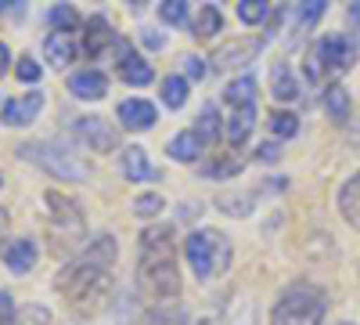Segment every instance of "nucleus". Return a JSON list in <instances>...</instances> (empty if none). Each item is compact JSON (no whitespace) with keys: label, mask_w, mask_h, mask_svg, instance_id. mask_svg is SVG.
<instances>
[{"label":"nucleus","mask_w":360,"mask_h":325,"mask_svg":"<svg viewBox=\"0 0 360 325\" xmlns=\"http://www.w3.org/2000/svg\"><path fill=\"white\" fill-rule=\"evenodd\" d=\"M238 18L242 25H263L270 18V0H238Z\"/></svg>","instance_id":"7c9ffc66"},{"label":"nucleus","mask_w":360,"mask_h":325,"mask_svg":"<svg viewBox=\"0 0 360 325\" xmlns=\"http://www.w3.org/2000/svg\"><path fill=\"white\" fill-rule=\"evenodd\" d=\"M303 76H307V83H321V80L328 76V66H324L317 44H314V47L307 51V58H303Z\"/></svg>","instance_id":"72a5a7b5"},{"label":"nucleus","mask_w":360,"mask_h":325,"mask_svg":"<svg viewBox=\"0 0 360 325\" xmlns=\"http://www.w3.org/2000/svg\"><path fill=\"white\" fill-rule=\"evenodd\" d=\"M72 137L83 141L90 152H112L119 145V134L108 120H101V116H79V120L72 123Z\"/></svg>","instance_id":"0eeeda50"},{"label":"nucleus","mask_w":360,"mask_h":325,"mask_svg":"<svg viewBox=\"0 0 360 325\" xmlns=\"http://www.w3.org/2000/svg\"><path fill=\"white\" fill-rule=\"evenodd\" d=\"M166 152H169L176 163H198V156H202V141H198L195 130H180V134L169 137Z\"/></svg>","instance_id":"6ab92c4d"},{"label":"nucleus","mask_w":360,"mask_h":325,"mask_svg":"<svg viewBox=\"0 0 360 325\" xmlns=\"http://www.w3.org/2000/svg\"><path fill=\"white\" fill-rule=\"evenodd\" d=\"M40 109H44V94L29 91L22 98H11V102L0 105V123H4V127H29L40 116Z\"/></svg>","instance_id":"9d476101"},{"label":"nucleus","mask_w":360,"mask_h":325,"mask_svg":"<svg viewBox=\"0 0 360 325\" xmlns=\"http://www.w3.org/2000/svg\"><path fill=\"white\" fill-rule=\"evenodd\" d=\"M11 4H15V0H0V11H8Z\"/></svg>","instance_id":"a18cd8bd"},{"label":"nucleus","mask_w":360,"mask_h":325,"mask_svg":"<svg viewBox=\"0 0 360 325\" xmlns=\"http://www.w3.org/2000/svg\"><path fill=\"white\" fill-rule=\"evenodd\" d=\"M339 214H342L349 224H360V170L339 188Z\"/></svg>","instance_id":"aec40b11"},{"label":"nucleus","mask_w":360,"mask_h":325,"mask_svg":"<svg viewBox=\"0 0 360 325\" xmlns=\"http://www.w3.org/2000/svg\"><path fill=\"white\" fill-rule=\"evenodd\" d=\"M259 159H278V145H274V141L263 145V149H259Z\"/></svg>","instance_id":"37998d69"},{"label":"nucleus","mask_w":360,"mask_h":325,"mask_svg":"<svg viewBox=\"0 0 360 325\" xmlns=\"http://www.w3.org/2000/svg\"><path fill=\"white\" fill-rule=\"evenodd\" d=\"M148 325H191V314L180 307V304L159 300L152 311H148Z\"/></svg>","instance_id":"a878e982"},{"label":"nucleus","mask_w":360,"mask_h":325,"mask_svg":"<svg viewBox=\"0 0 360 325\" xmlns=\"http://www.w3.org/2000/svg\"><path fill=\"white\" fill-rule=\"evenodd\" d=\"M224 102L242 109V105H252L256 102V80L252 76H234L227 87H224Z\"/></svg>","instance_id":"b1692460"},{"label":"nucleus","mask_w":360,"mask_h":325,"mask_svg":"<svg viewBox=\"0 0 360 325\" xmlns=\"http://www.w3.org/2000/svg\"><path fill=\"white\" fill-rule=\"evenodd\" d=\"M8 66H11V51L8 44H0V73H8Z\"/></svg>","instance_id":"79ce46f5"},{"label":"nucleus","mask_w":360,"mask_h":325,"mask_svg":"<svg viewBox=\"0 0 360 325\" xmlns=\"http://www.w3.org/2000/svg\"><path fill=\"white\" fill-rule=\"evenodd\" d=\"M159 18L166 25H188V18H191L188 0H162V4H159Z\"/></svg>","instance_id":"2f4dec72"},{"label":"nucleus","mask_w":360,"mask_h":325,"mask_svg":"<svg viewBox=\"0 0 360 325\" xmlns=\"http://www.w3.org/2000/svg\"><path fill=\"white\" fill-rule=\"evenodd\" d=\"M349 29H360V0H349Z\"/></svg>","instance_id":"a19ab883"},{"label":"nucleus","mask_w":360,"mask_h":325,"mask_svg":"<svg viewBox=\"0 0 360 325\" xmlns=\"http://www.w3.org/2000/svg\"><path fill=\"white\" fill-rule=\"evenodd\" d=\"M191 29H195V37H202V40L217 37L220 29H224V11H220V8H213V4H205V8H202V11L195 15Z\"/></svg>","instance_id":"bb28decb"},{"label":"nucleus","mask_w":360,"mask_h":325,"mask_svg":"<svg viewBox=\"0 0 360 325\" xmlns=\"http://www.w3.org/2000/svg\"><path fill=\"white\" fill-rule=\"evenodd\" d=\"M317 51H321L324 66H328V76H339V73H346V69L356 62V44H353V37H346V33H328V37H321V40H317Z\"/></svg>","instance_id":"6e6552de"},{"label":"nucleus","mask_w":360,"mask_h":325,"mask_svg":"<svg viewBox=\"0 0 360 325\" xmlns=\"http://www.w3.org/2000/svg\"><path fill=\"white\" fill-rule=\"evenodd\" d=\"M252 206H256V192H220L217 195V210L227 217H245L252 214Z\"/></svg>","instance_id":"4be33fe9"},{"label":"nucleus","mask_w":360,"mask_h":325,"mask_svg":"<svg viewBox=\"0 0 360 325\" xmlns=\"http://www.w3.org/2000/svg\"><path fill=\"white\" fill-rule=\"evenodd\" d=\"M242 159L238 156H224V159H209L202 166V177H209V181H224V177H234V173H242Z\"/></svg>","instance_id":"c756f323"},{"label":"nucleus","mask_w":360,"mask_h":325,"mask_svg":"<svg viewBox=\"0 0 360 325\" xmlns=\"http://www.w3.org/2000/svg\"><path fill=\"white\" fill-rule=\"evenodd\" d=\"M69 91L83 102H98V98L108 94V76L98 73V69H79V73L69 76Z\"/></svg>","instance_id":"2eb2a0df"},{"label":"nucleus","mask_w":360,"mask_h":325,"mask_svg":"<svg viewBox=\"0 0 360 325\" xmlns=\"http://www.w3.org/2000/svg\"><path fill=\"white\" fill-rule=\"evenodd\" d=\"M115 257L119 246L112 235H94L76 257L54 275V293L62 297L72 318H98L115 293Z\"/></svg>","instance_id":"f257e3e1"},{"label":"nucleus","mask_w":360,"mask_h":325,"mask_svg":"<svg viewBox=\"0 0 360 325\" xmlns=\"http://www.w3.org/2000/svg\"><path fill=\"white\" fill-rule=\"evenodd\" d=\"M184 257H188V268L198 282H213L220 278L227 268H231V260H234V246L224 231L217 228H198L191 231L188 239H184Z\"/></svg>","instance_id":"20e7f679"},{"label":"nucleus","mask_w":360,"mask_h":325,"mask_svg":"<svg viewBox=\"0 0 360 325\" xmlns=\"http://www.w3.org/2000/svg\"><path fill=\"white\" fill-rule=\"evenodd\" d=\"M270 94H274L278 102H292L299 94V83H295L288 62H278L274 69H270Z\"/></svg>","instance_id":"5701e85b"},{"label":"nucleus","mask_w":360,"mask_h":325,"mask_svg":"<svg viewBox=\"0 0 360 325\" xmlns=\"http://www.w3.org/2000/svg\"><path fill=\"white\" fill-rule=\"evenodd\" d=\"M15 152H18V159L33 163L37 170L58 177V181H86L90 177V166L72 152V145H65V141H22Z\"/></svg>","instance_id":"39448f33"},{"label":"nucleus","mask_w":360,"mask_h":325,"mask_svg":"<svg viewBox=\"0 0 360 325\" xmlns=\"http://www.w3.org/2000/svg\"><path fill=\"white\" fill-rule=\"evenodd\" d=\"M0 325H18V307L8 289H0Z\"/></svg>","instance_id":"4c0bfd02"},{"label":"nucleus","mask_w":360,"mask_h":325,"mask_svg":"<svg viewBox=\"0 0 360 325\" xmlns=\"http://www.w3.org/2000/svg\"><path fill=\"white\" fill-rule=\"evenodd\" d=\"M141 40L152 47V51H162V47H166V33H159V29H144Z\"/></svg>","instance_id":"ea45409f"},{"label":"nucleus","mask_w":360,"mask_h":325,"mask_svg":"<svg viewBox=\"0 0 360 325\" xmlns=\"http://www.w3.org/2000/svg\"><path fill=\"white\" fill-rule=\"evenodd\" d=\"M184 73H188V80H205V66H202V58L188 54V58H184Z\"/></svg>","instance_id":"58836bf2"},{"label":"nucleus","mask_w":360,"mask_h":325,"mask_svg":"<svg viewBox=\"0 0 360 325\" xmlns=\"http://www.w3.org/2000/svg\"><path fill=\"white\" fill-rule=\"evenodd\" d=\"M119 80H123V83H130V87H148V83H152V66H148L144 62V58L134 51V47H123V51H119Z\"/></svg>","instance_id":"4468645a"},{"label":"nucleus","mask_w":360,"mask_h":325,"mask_svg":"<svg viewBox=\"0 0 360 325\" xmlns=\"http://www.w3.org/2000/svg\"><path fill=\"white\" fill-rule=\"evenodd\" d=\"M119 170H123L127 181H155V166L148 163V152L141 149V145H130V149H123V156H119Z\"/></svg>","instance_id":"dca6fc26"},{"label":"nucleus","mask_w":360,"mask_h":325,"mask_svg":"<svg viewBox=\"0 0 360 325\" xmlns=\"http://www.w3.org/2000/svg\"><path fill=\"white\" fill-rule=\"evenodd\" d=\"M37 260H40V250H37L33 239H15V243L4 246V268L11 275H29L37 268Z\"/></svg>","instance_id":"ddd939ff"},{"label":"nucleus","mask_w":360,"mask_h":325,"mask_svg":"<svg viewBox=\"0 0 360 325\" xmlns=\"http://www.w3.org/2000/svg\"><path fill=\"white\" fill-rule=\"evenodd\" d=\"M4 228H8V210H0V235H4Z\"/></svg>","instance_id":"c03bdc74"},{"label":"nucleus","mask_w":360,"mask_h":325,"mask_svg":"<svg viewBox=\"0 0 360 325\" xmlns=\"http://www.w3.org/2000/svg\"><path fill=\"white\" fill-rule=\"evenodd\" d=\"M328 293L314 282H292L270 307V325H324Z\"/></svg>","instance_id":"7ed1b4c3"},{"label":"nucleus","mask_w":360,"mask_h":325,"mask_svg":"<svg viewBox=\"0 0 360 325\" xmlns=\"http://www.w3.org/2000/svg\"><path fill=\"white\" fill-rule=\"evenodd\" d=\"M195 134H198V141H202V145H217V141H220V134H224V120H220L217 105H205V109L198 112V120H195Z\"/></svg>","instance_id":"412c9836"},{"label":"nucleus","mask_w":360,"mask_h":325,"mask_svg":"<svg viewBox=\"0 0 360 325\" xmlns=\"http://www.w3.org/2000/svg\"><path fill=\"white\" fill-rule=\"evenodd\" d=\"M198 325H217V321H209V318H202V321H198Z\"/></svg>","instance_id":"49530a36"},{"label":"nucleus","mask_w":360,"mask_h":325,"mask_svg":"<svg viewBox=\"0 0 360 325\" xmlns=\"http://www.w3.org/2000/svg\"><path fill=\"white\" fill-rule=\"evenodd\" d=\"M324 8H328V0H299V8H295V15H299V25H317L321 18H324Z\"/></svg>","instance_id":"c9c22d12"},{"label":"nucleus","mask_w":360,"mask_h":325,"mask_svg":"<svg viewBox=\"0 0 360 325\" xmlns=\"http://www.w3.org/2000/svg\"><path fill=\"white\" fill-rule=\"evenodd\" d=\"M256 54H259V40H231V44L213 51V69L217 73H242Z\"/></svg>","instance_id":"1a4fd4ad"},{"label":"nucleus","mask_w":360,"mask_h":325,"mask_svg":"<svg viewBox=\"0 0 360 325\" xmlns=\"http://www.w3.org/2000/svg\"><path fill=\"white\" fill-rule=\"evenodd\" d=\"M115 116H119V123L130 127V130H148V127H155L159 109L144 98H127V102H119Z\"/></svg>","instance_id":"f8f14e48"},{"label":"nucleus","mask_w":360,"mask_h":325,"mask_svg":"<svg viewBox=\"0 0 360 325\" xmlns=\"http://www.w3.org/2000/svg\"><path fill=\"white\" fill-rule=\"evenodd\" d=\"M266 130H270V137H278V141L295 137V134H299V120H295V112H270Z\"/></svg>","instance_id":"c85d7f7f"},{"label":"nucleus","mask_w":360,"mask_h":325,"mask_svg":"<svg viewBox=\"0 0 360 325\" xmlns=\"http://www.w3.org/2000/svg\"><path fill=\"white\" fill-rule=\"evenodd\" d=\"M44 206H47V221H51V231L62 239L65 246H76L86 231V217L79 210V202L65 192H44Z\"/></svg>","instance_id":"423d86ee"},{"label":"nucleus","mask_w":360,"mask_h":325,"mask_svg":"<svg viewBox=\"0 0 360 325\" xmlns=\"http://www.w3.org/2000/svg\"><path fill=\"white\" fill-rule=\"evenodd\" d=\"M162 206H166V199H162L159 192H144V195L134 199V214H137V217H159Z\"/></svg>","instance_id":"f704fd0d"},{"label":"nucleus","mask_w":360,"mask_h":325,"mask_svg":"<svg viewBox=\"0 0 360 325\" xmlns=\"http://www.w3.org/2000/svg\"><path fill=\"white\" fill-rule=\"evenodd\" d=\"M324 112L332 116L335 123H346L349 120V91H346L342 83H332L324 91Z\"/></svg>","instance_id":"393cba45"},{"label":"nucleus","mask_w":360,"mask_h":325,"mask_svg":"<svg viewBox=\"0 0 360 325\" xmlns=\"http://www.w3.org/2000/svg\"><path fill=\"white\" fill-rule=\"evenodd\" d=\"M83 29H86L83 44H79L83 54H86V58H98V54L112 44V25H108V18H105V15H94V18H86Z\"/></svg>","instance_id":"f3484780"},{"label":"nucleus","mask_w":360,"mask_h":325,"mask_svg":"<svg viewBox=\"0 0 360 325\" xmlns=\"http://www.w3.org/2000/svg\"><path fill=\"white\" fill-rule=\"evenodd\" d=\"M76 54H79V40L72 37V29H51L47 40H44V58H47V66L69 69Z\"/></svg>","instance_id":"9b49d317"},{"label":"nucleus","mask_w":360,"mask_h":325,"mask_svg":"<svg viewBox=\"0 0 360 325\" xmlns=\"http://www.w3.org/2000/svg\"><path fill=\"white\" fill-rule=\"evenodd\" d=\"M0 185H4V177H0Z\"/></svg>","instance_id":"8fccbe9b"},{"label":"nucleus","mask_w":360,"mask_h":325,"mask_svg":"<svg viewBox=\"0 0 360 325\" xmlns=\"http://www.w3.org/2000/svg\"><path fill=\"white\" fill-rule=\"evenodd\" d=\"M339 325H353V321H339Z\"/></svg>","instance_id":"09e8293b"},{"label":"nucleus","mask_w":360,"mask_h":325,"mask_svg":"<svg viewBox=\"0 0 360 325\" xmlns=\"http://www.w3.org/2000/svg\"><path fill=\"white\" fill-rule=\"evenodd\" d=\"M188 91H191V80L188 76H166L162 80V105L184 109L188 105Z\"/></svg>","instance_id":"cd10ccee"},{"label":"nucleus","mask_w":360,"mask_h":325,"mask_svg":"<svg viewBox=\"0 0 360 325\" xmlns=\"http://www.w3.org/2000/svg\"><path fill=\"white\" fill-rule=\"evenodd\" d=\"M15 76H18L22 83H37V80L44 76V69L33 62V58H18V62H15Z\"/></svg>","instance_id":"e433bc0d"},{"label":"nucleus","mask_w":360,"mask_h":325,"mask_svg":"<svg viewBox=\"0 0 360 325\" xmlns=\"http://www.w3.org/2000/svg\"><path fill=\"white\" fill-rule=\"evenodd\" d=\"M127 4H144V0H127Z\"/></svg>","instance_id":"de8ad7c7"},{"label":"nucleus","mask_w":360,"mask_h":325,"mask_svg":"<svg viewBox=\"0 0 360 325\" xmlns=\"http://www.w3.org/2000/svg\"><path fill=\"white\" fill-rule=\"evenodd\" d=\"M47 22H51V29H76V25H79V11L62 0V4H54V8L47 11Z\"/></svg>","instance_id":"473e14b6"},{"label":"nucleus","mask_w":360,"mask_h":325,"mask_svg":"<svg viewBox=\"0 0 360 325\" xmlns=\"http://www.w3.org/2000/svg\"><path fill=\"white\" fill-rule=\"evenodd\" d=\"M252 127H256V102L234 109L231 123H227V141L234 145V149H242V145L249 141V134H252Z\"/></svg>","instance_id":"a211bd4d"},{"label":"nucleus","mask_w":360,"mask_h":325,"mask_svg":"<svg viewBox=\"0 0 360 325\" xmlns=\"http://www.w3.org/2000/svg\"><path fill=\"white\" fill-rule=\"evenodd\" d=\"M137 286L155 304L180 297L184 278H180V246H176L173 224L159 221V224H148L141 231V239H137Z\"/></svg>","instance_id":"f03ea898"}]
</instances>
